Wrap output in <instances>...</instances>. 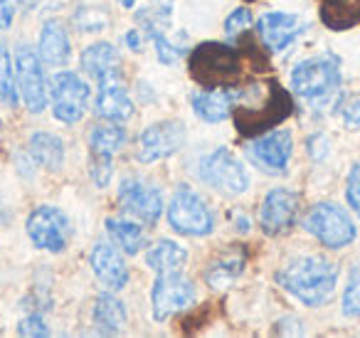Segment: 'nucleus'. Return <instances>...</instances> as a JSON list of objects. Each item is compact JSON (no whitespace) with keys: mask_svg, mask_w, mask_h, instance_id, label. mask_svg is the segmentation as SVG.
Wrapping results in <instances>:
<instances>
[{"mask_svg":"<svg viewBox=\"0 0 360 338\" xmlns=\"http://www.w3.org/2000/svg\"><path fill=\"white\" fill-rule=\"evenodd\" d=\"M294 114V96L276 80H255L245 87H232V119L237 134L255 139L276 129Z\"/></svg>","mask_w":360,"mask_h":338,"instance_id":"nucleus-1","label":"nucleus"},{"mask_svg":"<svg viewBox=\"0 0 360 338\" xmlns=\"http://www.w3.org/2000/svg\"><path fill=\"white\" fill-rule=\"evenodd\" d=\"M274 279L291 299L309 308H319L335 296L338 267L321 254H301L276 269Z\"/></svg>","mask_w":360,"mask_h":338,"instance_id":"nucleus-2","label":"nucleus"},{"mask_svg":"<svg viewBox=\"0 0 360 338\" xmlns=\"http://www.w3.org/2000/svg\"><path fill=\"white\" fill-rule=\"evenodd\" d=\"M340 57L330 50L306 57L291 70V92L314 111L333 106L340 99Z\"/></svg>","mask_w":360,"mask_h":338,"instance_id":"nucleus-3","label":"nucleus"},{"mask_svg":"<svg viewBox=\"0 0 360 338\" xmlns=\"http://www.w3.org/2000/svg\"><path fill=\"white\" fill-rule=\"evenodd\" d=\"M242 67H245V55H242L240 47L217 40L200 42L188 60L191 77L200 84V89L237 87L242 77Z\"/></svg>","mask_w":360,"mask_h":338,"instance_id":"nucleus-4","label":"nucleus"},{"mask_svg":"<svg viewBox=\"0 0 360 338\" xmlns=\"http://www.w3.org/2000/svg\"><path fill=\"white\" fill-rule=\"evenodd\" d=\"M301 223L311 237H316L328 249H345L358 237V227H355L353 218L335 203L311 205Z\"/></svg>","mask_w":360,"mask_h":338,"instance_id":"nucleus-5","label":"nucleus"},{"mask_svg":"<svg viewBox=\"0 0 360 338\" xmlns=\"http://www.w3.org/2000/svg\"><path fill=\"white\" fill-rule=\"evenodd\" d=\"M168 223L183 237H207L215 230V215L195 188L180 183L168 203Z\"/></svg>","mask_w":360,"mask_h":338,"instance_id":"nucleus-6","label":"nucleus"},{"mask_svg":"<svg viewBox=\"0 0 360 338\" xmlns=\"http://www.w3.org/2000/svg\"><path fill=\"white\" fill-rule=\"evenodd\" d=\"M195 178L222 195H242L250 188V173L230 149H215L202 156L195 165Z\"/></svg>","mask_w":360,"mask_h":338,"instance_id":"nucleus-7","label":"nucleus"},{"mask_svg":"<svg viewBox=\"0 0 360 338\" xmlns=\"http://www.w3.org/2000/svg\"><path fill=\"white\" fill-rule=\"evenodd\" d=\"M15 87L18 96L30 114H42L50 101V80L42 70V60L30 45H20L15 52Z\"/></svg>","mask_w":360,"mask_h":338,"instance_id":"nucleus-8","label":"nucleus"},{"mask_svg":"<svg viewBox=\"0 0 360 338\" xmlns=\"http://www.w3.org/2000/svg\"><path fill=\"white\" fill-rule=\"evenodd\" d=\"M91 101V89L82 75L70 70H60L50 80V104L52 114L62 124H79L84 119Z\"/></svg>","mask_w":360,"mask_h":338,"instance_id":"nucleus-9","label":"nucleus"},{"mask_svg":"<svg viewBox=\"0 0 360 338\" xmlns=\"http://www.w3.org/2000/svg\"><path fill=\"white\" fill-rule=\"evenodd\" d=\"M245 156L252 165L266 175H284L289 173L291 156H294V136L289 129H271L255 136L245 149Z\"/></svg>","mask_w":360,"mask_h":338,"instance_id":"nucleus-10","label":"nucleus"},{"mask_svg":"<svg viewBox=\"0 0 360 338\" xmlns=\"http://www.w3.org/2000/svg\"><path fill=\"white\" fill-rule=\"evenodd\" d=\"M198 299V289L183 272L158 274L150 289V306H153V321H168L175 313L186 311Z\"/></svg>","mask_w":360,"mask_h":338,"instance_id":"nucleus-11","label":"nucleus"},{"mask_svg":"<svg viewBox=\"0 0 360 338\" xmlns=\"http://www.w3.org/2000/svg\"><path fill=\"white\" fill-rule=\"evenodd\" d=\"M25 230L30 242L42 252L60 254L67 249L70 239V220L55 205H37L25 220Z\"/></svg>","mask_w":360,"mask_h":338,"instance_id":"nucleus-12","label":"nucleus"},{"mask_svg":"<svg viewBox=\"0 0 360 338\" xmlns=\"http://www.w3.org/2000/svg\"><path fill=\"white\" fill-rule=\"evenodd\" d=\"M186 124L178 119H163L150 124L148 129L141 131L139 149H136V161L139 163H155L165 161L173 154H178L186 144Z\"/></svg>","mask_w":360,"mask_h":338,"instance_id":"nucleus-13","label":"nucleus"},{"mask_svg":"<svg viewBox=\"0 0 360 338\" xmlns=\"http://www.w3.org/2000/svg\"><path fill=\"white\" fill-rule=\"evenodd\" d=\"M257 37L264 45L266 52L271 55H279L286 47H291L306 30H309V23L306 18H301L299 13H281V11H269L262 13L255 23Z\"/></svg>","mask_w":360,"mask_h":338,"instance_id":"nucleus-14","label":"nucleus"},{"mask_svg":"<svg viewBox=\"0 0 360 338\" xmlns=\"http://www.w3.org/2000/svg\"><path fill=\"white\" fill-rule=\"evenodd\" d=\"M299 208H301V195L291 188H271L264 195L259 205V230L266 237H279L286 234L291 227L296 225L299 218Z\"/></svg>","mask_w":360,"mask_h":338,"instance_id":"nucleus-15","label":"nucleus"},{"mask_svg":"<svg viewBox=\"0 0 360 338\" xmlns=\"http://www.w3.org/2000/svg\"><path fill=\"white\" fill-rule=\"evenodd\" d=\"M119 203L124 213L143 225H155L163 215V193L141 178H124L119 183Z\"/></svg>","mask_w":360,"mask_h":338,"instance_id":"nucleus-16","label":"nucleus"},{"mask_svg":"<svg viewBox=\"0 0 360 338\" xmlns=\"http://www.w3.org/2000/svg\"><path fill=\"white\" fill-rule=\"evenodd\" d=\"M89 264H91L94 277L99 279V284L104 289H109V292H121L131 279V272H129V267H126L121 252L109 242L94 244Z\"/></svg>","mask_w":360,"mask_h":338,"instance_id":"nucleus-17","label":"nucleus"},{"mask_svg":"<svg viewBox=\"0 0 360 338\" xmlns=\"http://www.w3.org/2000/svg\"><path fill=\"white\" fill-rule=\"evenodd\" d=\"M94 111L99 119L111 121V124H126L134 116L136 106L131 101L126 87L121 84L119 75L106 77V80L99 82V94H96Z\"/></svg>","mask_w":360,"mask_h":338,"instance_id":"nucleus-18","label":"nucleus"},{"mask_svg":"<svg viewBox=\"0 0 360 338\" xmlns=\"http://www.w3.org/2000/svg\"><path fill=\"white\" fill-rule=\"evenodd\" d=\"M37 55L50 67H65L72 60V40L67 35V27L55 18L42 23L40 40H37Z\"/></svg>","mask_w":360,"mask_h":338,"instance_id":"nucleus-19","label":"nucleus"},{"mask_svg":"<svg viewBox=\"0 0 360 338\" xmlns=\"http://www.w3.org/2000/svg\"><path fill=\"white\" fill-rule=\"evenodd\" d=\"M79 67L86 77L101 82L121 72V55L111 42H94L79 55Z\"/></svg>","mask_w":360,"mask_h":338,"instance_id":"nucleus-20","label":"nucleus"},{"mask_svg":"<svg viewBox=\"0 0 360 338\" xmlns=\"http://www.w3.org/2000/svg\"><path fill=\"white\" fill-rule=\"evenodd\" d=\"M193 111L205 124H222L232 116V87L230 89H198L191 94Z\"/></svg>","mask_w":360,"mask_h":338,"instance_id":"nucleus-21","label":"nucleus"},{"mask_svg":"<svg viewBox=\"0 0 360 338\" xmlns=\"http://www.w3.org/2000/svg\"><path fill=\"white\" fill-rule=\"evenodd\" d=\"M126 303L116 296L114 292H101L94 299V311H91V321H94L96 333H104V336H114L121 328L126 326Z\"/></svg>","mask_w":360,"mask_h":338,"instance_id":"nucleus-22","label":"nucleus"},{"mask_svg":"<svg viewBox=\"0 0 360 338\" xmlns=\"http://www.w3.org/2000/svg\"><path fill=\"white\" fill-rule=\"evenodd\" d=\"M247 254L245 249H232V252L220 254L217 259H212L205 269V284L215 292L220 289H230L237 282L242 272H245Z\"/></svg>","mask_w":360,"mask_h":338,"instance_id":"nucleus-23","label":"nucleus"},{"mask_svg":"<svg viewBox=\"0 0 360 338\" xmlns=\"http://www.w3.org/2000/svg\"><path fill=\"white\" fill-rule=\"evenodd\" d=\"M32 161L37 165H42L45 170H60L65 165V141L60 136L50 134V131H37L30 136V144H27Z\"/></svg>","mask_w":360,"mask_h":338,"instance_id":"nucleus-24","label":"nucleus"},{"mask_svg":"<svg viewBox=\"0 0 360 338\" xmlns=\"http://www.w3.org/2000/svg\"><path fill=\"white\" fill-rule=\"evenodd\" d=\"M146 264L155 274L183 272V267L188 264V249L180 242H175V239H158L146 252Z\"/></svg>","mask_w":360,"mask_h":338,"instance_id":"nucleus-25","label":"nucleus"},{"mask_svg":"<svg viewBox=\"0 0 360 338\" xmlns=\"http://www.w3.org/2000/svg\"><path fill=\"white\" fill-rule=\"evenodd\" d=\"M106 232H109L111 242L124 254H139L146 244V232L139 220L109 218L106 220Z\"/></svg>","mask_w":360,"mask_h":338,"instance_id":"nucleus-26","label":"nucleus"},{"mask_svg":"<svg viewBox=\"0 0 360 338\" xmlns=\"http://www.w3.org/2000/svg\"><path fill=\"white\" fill-rule=\"evenodd\" d=\"M321 23L333 32H345L360 23V0H323Z\"/></svg>","mask_w":360,"mask_h":338,"instance_id":"nucleus-27","label":"nucleus"},{"mask_svg":"<svg viewBox=\"0 0 360 338\" xmlns=\"http://www.w3.org/2000/svg\"><path fill=\"white\" fill-rule=\"evenodd\" d=\"M126 144V129L121 124H96L89 131V154L91 156H106L114 158L121 151V146Z\"/></svg>","mask_w":360,"mask_h":338,"instance_id":"nucleus-28","label":"nucleus"},{"mask_svg":"<svg viewBox=\"0 0 360 338\" xmlns=\"http://www.w3.org/2000/svg\"><path fill=\"white\" fill-rule=\"evenodd\" d=\"M170 18H173V0H153L150 6L136 13V20H139L143 35L153 30H168Z\"/></svg>","mask_w":360,"mask_h":338,"instance_id":"nucleus-29","label":"nucleus"},{"mask_svg":"<svg viewBox=\"0 0 360 338\" xmlns=\"http://www.w3.org/2000/svg\"><path fill=\"white\" fill-rule=\"evenodd\" d=\"M0 101L11 106V109H15L20 104L15 87V65H13L11 52H8V47L3 42H0Z\"/></svg>","mask_w":360,"mask_h":338,"instance_id":"nucleus-30","label":"nucleus"},{"mask_svg":"<svg viewBox=\"0 0 360 338\" xmlns=\"http://www.w3.org/2000/svg\"><path fill=\"white\" fill-rule=\"evenodd\" d=\"M146 37L153 42L155 55H158V60L163 62V65H175V62H180V57L186 55V47L180 45V42H175L173 37L168 35V30L146 32Z\"/></svg>","mask_w":360,"mask_h":338,"instance_id":"nucleus-31","label":"nucleus"},{"mask_svg":"<svg viewBox=\"0 0 360 338\" xmlns=\"http://www.w3.org/2000/svg\"><path fill=\"white\" fill-rule=\"evenodd\" d=\"M72 20H75L77 30L84 32V35H91V32H101L109 25V13H106V8L84 6V8H77Z\"/></svg>","mask_w":360,"mask_h":338,"instance_id":"nucleus-32","label":"nucleus"},{"mask_svg":"<svg viewBox=\"0 0 360 338\" xmlns=\"http://www.w3.org/2000/svg\"><path fill=\"white\" fill-rule=\"evenodd\" d=\"M340 311L348 318H360V262L350 267L348 284H345L343 299H340Z\"/></svg>","mask_w":360,"mask_h":338,"instance_id":"nucleus-33","label":"nucleus"},{"mask_svg":"<svg viewBox=\"0 0 360 338\" xmlns=\"http://www.w3.org/2000/svg\"><path fill=\"white\" fill-rule=\"evenodd\" d=\"M89 175H91V183L99 190H104L111 183V175H114V158L89 154Z\"/></svg>","mask_w":360,"mask_h":338,"instance_id":"nucleus-34","label":"nucleus"},{"mask_svg":"<svg viewBox=\"0 0 360 338\" xmlns=\"http://www.w3.org/2000/svg\"><path fill=\"white\" fill-rule=\"evenodd\" d=\"M335 106L340 109V121H343L345 129L358 131L360 129V92L345 96L343 101L338 99V104H335Z\"/></svg>","mask_w":360,"mask_h":338,"instance_id":"nucleus-35","label":"nucleus"},{"mask_svg":"<svg viewBox=\"0 0 360 338\" xmlns=\"http://www.w3.org/2000/svg\"><path fill=\"white\" fill-rule=\"evenodd\" d=\"M252 23H255V18H252L250 8H235V11L225 18V35L227 37L242 35V32H245Z\"/></svg>","mask_w":360,"mask_h":338,"instance_id":"nucleus-36","label":"nucleus"},{"mask_svg":"<svg viewBox=\"0 0 360 338\" xmlns=\"http://www.w3.org/2000/svg\"><path fill=\"white\" fill-rule=\"evenodd\" d=\"M18 333H20V336L42 338V336H50V328H47L45 318H42L40 313H27V316L20 318V323H18Z\"/></svg>","mask_w":360,"mask_h":338,"instance_id":"nucleus-37","label":"nucleus"},{"mask_svg":"<svg viewBox=\"0 0 360 338\" xmlns=\"http://www.w3.org/2000/svg\"><path fill=\"white\" fill-rule=\"evenodd\" d=\"M345 200H348L350 210L360 215V163H355L345 180Z\"/></svg>","mask_w":360,"mask_h":338,"instance_id":"nucleus-38","label":"nucleus"},{"mask_svg":"<svg viewBox=\"0 0 360 338\" xmlns=\"http://www.w3.org/2000/svg\"><path fill=\"white\" fill-rule=\"evenodd\" d=\"M15 0H0V30H8L15 20Z\"/></svg>","mask_w":360,"mask_h":338,"instance_id":"nucleus-39","label":"nucleus"},{"mask_svg":"<svg viewBox=\"0 0 360 338\" xmlns=\"http://www.w3.org/2000/svg\"><path fill=\"white\" fill-rule=\"evenodd\" d=\"M309 154H311V158L323 161L326 154H328V139H326L323 134H316L314 139L309 141Z\"/></svg>","mask_w":360,"mask_h":338,"instance_id":"nucleus-40","label":"nucleus"},{"mask_svg":"<svg viewBox=\"0 0 360 338\" xmlns=\"http://www.w3.org/2000/svg\"><path fill=\"white\" fill-rule=\"evenodd\" d=\"M121 40H124V45L129 47L131 52L143 50V30H126Z\"/></svg>","mask_w":360,"mask_h":338,"instance_id":"nucleus-41","label":"nucleus"},{"mask_svg":"<svg viewBox=\"0 0 360 338\" xmlns=\"http://www.w3.org/2000/svg\"><path fill=\"white\" fill-rule=\"evenodd\" d=\"M232 225H235V230L237 232H250V220H247V215L242 213V210H235V213H232Z\"/></svg>","mask_w":360,"mask_h":338,"instance_id":"nucleus-42","label":"nucleus"},{"mask_svg":"<svg viewBox=\"0 0 360 338\" xmlns=\"http://www.w3.org/2000/svg\"><path fill=\"white\" fill-rule=\"evenodd\" d=\"M40 3H42V0H15V6L22 8V11H35Z\"/></svg>","mask_w":360,"mask_h":338,"instance_id":"nucleus-43","label":"nucleus"},{"mask_svg":"<svg viewBox=\"0 0 360 338\" xmlns=\"http://www.w3.org/2000/svg\"><path fill=\"white\" fill-rule=\"evenodd\" d=\"M116 3H119V6L124 8V11H134L136 3H139V0H116Z\"/></svg>","mask_w":360,"mask_h":338,"instance_id":"nucleus-44","label":"nucleus"}]
</instances>
